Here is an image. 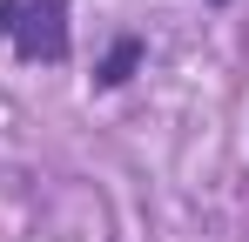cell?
<instances>
[{"label":"cell","instance_id":"6da1fadb","mask_svg":"<svg viewBox=\"0 0 249 242\" xmlns=\"http://www.w3.org/2000/svg\"><path fill=\"white\" fill-rule=\"evenodd\" d=\"M0 40L27 68H68V54H74V7L68 0H0Z\"/></svg>","mask_w":249,"mask_h":242},{"label":"cell","instance_id":"7a4b0ae2","mask_svg":"<svg viewBox=\"0 0 249 242\" xmlns=\"http://www.w3.org/2000/svg\"><path fill=\"white\" fill-rule=\"evenodd\" d=\"M142 61H148V40H142V34H115V40H108V54L94 61V87H101V94L128 87V81L142 74Z\"/></svg>","mask_w":249,"mask_h":242},{"label":"cell","instance_id":"3957f363","mask_svg":"<svg viewBox=\"0 0 249 242\" xmlns=\"http://www.w3.org/2000/svg\"><path fill=\"white\" fill-rule=\"evenodd\" d=\"M202 7H229V0H202Z\"/></svg>","mask_w":249,"mask_h":242}]
</instances>
